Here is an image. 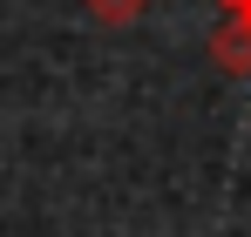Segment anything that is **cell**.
Here are the masks:
<instances>
[{
  "label": "cell",
  "mask_w": 251,
  "mask_h": 237,
  "mask_svg": "<svg viewBox=\"0 0 251 237\" xmlns=\"http://www.w3.org/2000/svg\"><path fill=\"white\" fill-rule=\"evenodd\" d=\"M82 14L95 27H136V21L150 14V0H82Z\"/></svg>",
  "instance_id": "cell-2"
},
{
  "label": "cell",
  "mask_w": 251,
  "mask_h": 237,
  "mask_svg": "<svg viewBox=\"0 0 251 237\" xmlns=\"http://www.w3.org/2000/svg\"><path fill=\"white\" fill-rule=\"evenodd\" d=\"M224 7H231V14H238V21H251V0H224Z\"/></svg>",
  "instance_id": "cell-3"
},
{
  "label": "cell",
  "mask_w": 251,
  "mask_h": 237,
  "mask_svg": "<svg viewBox=\"0 0 251 237\" xmlns=\"http://www.w3.org/2000/svg\"><path fill=\"white\" fill-rule=\"evenodd\" d=\"M210 54H217V68H231V75H251V21H224L217 41H210Z\"/></svg>",
  "instance_id": "cell-1"
}]
</instances>
